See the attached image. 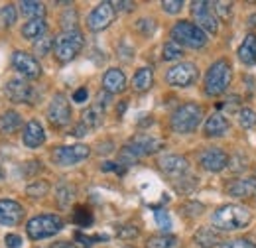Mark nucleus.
Instances as JSON below:
<instances>
[{
	"mask_svg": "<svg viewBox=\"0 0 256 248\" xmlns=\"http://www.w3.org/2000/svg\"><path fill=\"white\" fill-rule=\"evenodd\" d=\"M211 220L219 230H240L250 222V211L242 205H223L213 213Z\"/></svg>",
	"mask_w": 256,
	"mask_h": 248,
	"instance_id": "obj_1",
	"label": "nucleus"
},
{
	"mask_svg": "<svg viewBox=\"0 0 256 248\" xmlns=\"http://www.w3.org/2000/svg\"><path fill=\"white\" fill-rule=\"evenodd\" d=\"M83 46H85V38L79 30L62 32L56 38V44H54L56 60L60 63H69L71 60L77 58V54H81Z\"/></svg>",
	"mask_w": 256,
	"mask_h": 248,
	"instance_id": "obj_2",
	"label": "nucleus"
},
{
	"mask_svg": "<svg viewBox=\"0 0 256 248\" xmlns=\"http://www.w3.org/2000/svg\"><path fill=\"white\" fill-rule=\"evenodd\" d=\"M230 63L226 60H219L215 62L207 75H205V93L209 96H217V94H223L228 85H230V77H232V71H230Z\"/></svg>",
	"mask_w": 256,
	"mask_h": 248,
	"instance_id": "obj_3",
	"label": "nucleus"
},
{
	"mask_svg": "<svg viewBox=\"0 0 256 248\" xmlns=\"http://www.w3.org/2000/svg\"><path fill=\"white\" fill-rule=\"evenodd\" d=\"M201 118H203V108L195 102H186L178 106L176 112L172 114V128L178 134H192L193 130H197Z\"/></svg>",
	"mask_w": 256,
	"mask_h": 248,
	"instance_id": "obj_4",
	"label": "nucleus"
},
{
	"mask_svg": "<svg viewBox=\"0 0 256 248\" xmlns=\"http://www.w3.org/2000/svg\"><path fill=\"white\" fill-rule=\"evenodd\" d=\"M172 38L176 44L192 48V50H199L207 44V34L201 30L197 24L188 22V20H180L174 28H172Z\"/></svg>",
	"mask_w": 256,
	"mask_h": 248,
	"instance_id": "obj_5",
	"label": "nucleus"
},
{
	"mask_svg": "<svg viewBox=\"0 0 256 248\" xmlns=\"http://www.w3.org/2000/svg\"><path fill=\"white\" fill-rule=\"evenodd\" d=\"M64 228V220L58 215H38L28 220L26 224V232L32 240H42V238H50L54 234H58Z\"/></svg>",
	"mask_w": 256,
	"mask_h": 248,
	"instance_id": "obj_6",
	"label": "nucleus"
},
{
	"mask_svg": "<svg viewBox=\"0 0 256 248\" xmlns=\"http://www.w3.org/2000/svg\"><path fill=\"white\" fill-rule=\"evenodd\" d=\"M192 14L197 22V26L207 34H217L219 32V18L215 14L213 2H193L192 4Z\"/></svg>",
	"mask_w": 256,
	"mask_h": 248,
	"instance_id": "obj_7",
	"label": "nucleus"
},
{
	"mask_svg": "<svg viewBox=\"0 0 256 248\" xmlns=\"http://www.w3.org/2000/svg\"><path fill=\"white\" fill-rule=\"evenodd\" d=\"M197 75H199V73H197L195 63L184 62V63L174 65L172 69H168L166 81H168V85H172V87H192L193 83L197 81Z\"/></svg>",
	"mask_w": 256,
	"mask_h": 248,
	"instance_id": "obj_8",
	"label": "nucleus"
},
{
	"mask_svg": "<svg viewBox=\"0 0 256 248\" xmlns=\"http://www.w3.org/2000/svg\"><path fill=\"white\" fill-rule=\"evenodd\" d=\"M91 154L89 146L85 144H73V146H60L52 152V160L58 166H75L83 160H87Z\"/></svg>",
	"mask_w": 256,
	"mask_h": 248,
	"instance_id": "obj_9",
	"label": "nucleus"
},
{
	"mask_svg": "<svg viewBox=\"0 0 256 248\" xmlns=\"http://www.w3.org/2000/svg\"><path fill=\"white\" fill-rule=\"evenodd\" d=\"M48 118H50L52 126H56V128H64L71 122V106L64 93L54 94V98L48 106Z\"/></svg>",
	"mask_w": 256,
	"mask_h": 248,
	"instance_id": "obj_10",
	"label": "nucleus"
},
{
	"mask_svg": "<svg viewBox=\"0 0 256 248\" xmlns=\"http://www.w3.org/2000/svg\"><path fill=\"white\" fill-rule=\"evenodd\" d=\"M114 16H116V10H114L112 2H100V4L95 6V10L89 14L87 26H89L91 32H100L104 28H108L114 22Z\"/></svg>",
	"mask_w": 256,
	"mask_h": 248,
	"instance_id": "obj_11",
	"label": "nucleus"
},
{
	"mask_svg": "<svg viewBox=\"0 0 256 248\" xmlns=\"http://www.w3.org/2000/svg\"><path fill=\"white\" fill-rule=\"evenodd\" d=\"M4 93H6V96L12 102H28V104H32L34 100H36V89H34L30 83L22 81V79L8 81Z\"/></svg>",
	"mask_w": 256,
	"mask_h": 248,
	"instance_id": "obj_12",
	"label": "nucleus"
},
{
	"mask_svg": "<svg viewBox=\"0 0 256 248\" xmlns=\"http://www.w3.org/2000/svg\"><path fill=\"white\" fill-rule=\"evenodd\" d=\"M199 164L203 170L217 174V172H223L228 166V156L224 154L221 148H207L199 154Z\"/></svg>",
	"mask_w": 256,
	"mask_h": 248,
	"instance_id": "obj_13",
	"label": "nucleus"
},
{
	"mask_svg": "<svg viewBox=\"0 0 256 248\" xmlns=\"http://www.w3.org/2000/svg\"><path fill=\"white\" fill-rule=\"evenodd\" d=\"M12 65H14V69L22 77H28V79H36L42 73V67H40L38 60L34 56H30V54H26V52H14Z\"/></svg>",
	"mask_w": 256,
	"mask_h": 248,
	"instance_id": "obj_14",
	"label": "nucleus"
},
{
	"mask_svg": "<svg viewBox=\"0 0 256 248\" xmlns=\"http://www.w3.org/2000/svg\"><path fill=\"white\" fill-rule=\"evenodd\" d=\"M160 168L166 176H170L174 180H182L188 174V170H190V162L184 156L170 154V156H164L160 160Z\"/></svg>",
	"mask_w": 256,
	"mask_h": 248,
	"instance_id": "obj_15",
	"label": "nucleus"
},
{
	"mask_svg": "<svg viewBox=\"0 0 256 248\" xmlns=\"http://www.w3.org/2000/svg\"><path fill=\"white\" fill-rule=\"evenodd\" d=\"M24 218V209L12 199H0V224L14 226Z\"/></svg>",
	"mask_w": 256,
	"mask_h": 248,
	"instance_id": "obj_16",
	"label": "nucleus"
},
{
	"mask_svg": "<svg viewBox=\"0 0 256 248\" xmlns=\"http://www.w3.org/2000/svg\"><path fill=\"white\" fill-rule=\"evenodd\" d=\"M102 89L110 94L122 93L126 89V77H124V73L120 69H116V67L108 69L104 73V77H102Z\"/></svg>",
	"mask_w": 256,
	"mask_h": 248,
	"instance_id": "obj_17",
	"label": "nucleus"
},
{
	"mask_svg": "<svg viewBox=\"0 0 256 248\" xmlns=\"http://www.w3.org/2000/svg\"><path fill=\"white\" fill-rule=\"evenodd\" d=\"M228 128H230V122L226 120V116L221 112H213L207 118L203 130H205V136H209V138H221L228 132Z\"/></svg>",
	"mask_w": 256,
	"mask_h": 248,
	"instance_id": "obj_18",
	"label": "nucleus"
},
{
	"mask_svg": "<svg viewBox=\"0 0 256 248\" xmlns=\"http://www.w3.org/2000/svg\"><path fill=\"white\" fill-rule=\"evenodd\" d=\"M26 148H40L44 142H46V132H44V126L38 122V120H30L24 128V136H22Z\"/></svg>",
	"mask_w": 256,
	"mask_h": 248,
	"instance_id": "obj_19",
	"label": "nucleus"
},
{
	"mask_svg": "<svg viewBox=\"0 0 256 248\" xmlns=\"http://www.w3.org/2000/svg\"><path fill=\"white\" fill-rule=\"evenodd\" d=\"M226 193L230 197H252L256 195V182L254 180H236L226 186Z\"/></svg>",
	"mask_w": 256,
	"mask_h": 248,
	"instance_id": "obj_20",
	"label": "nucleus"
},
{
	"mask_svg": "<svg viewBox=\"0 0 256 248\" xmlns=\"http://www.w3.org/2000/svg\"><path fill=\"white\" fill-rule=\"evenodd\" d=\"M238 60L244 63V65H254L256 63V36L254 34H248L244 40H242V44H240V48H238Z\"/></svg>",
	"mask_w": 256,
	"mask_h": 248,
	"instance_id": "obj_21",
	"label": "nucleus"
},
{
	"mask_svg": "<svg viewBox=\"0 0 256 248\" xmlns=\"http://www.w3.org/2000/svg\"><path fill=\"white\" fill-rule=\"evenodd\" d=\"M102 116H104V106H100L98 102H95V104H91L89 108L83 110V114H81V124H85V126L91 130V128L100 126Z\"/></svg>",
	"mask_w": 256,
	"mask_h": 248,
	"instance_id": "obj_22",
	"label": "nucleus"
},
{
	"mask_svg": "<svg viewBox=\"0 0 256 248\" xmlns=\"http://www.w3.org/2000/svg\"><path fill=\"white\" fill-rule=\"evenodd\" d=\"M152 85H154V73H152L150 67H142V69H138L136 75L132 77V87H134V91H138V93L148 91Z\"/></svg>",
	"mask_w": 256,
	"mask_h": 248,
	"instance_id": "obj_23",
	"label": "nucleus"
},
{
	"mask_svg": "<svg viewBox=\"0 0 256 248\" xmlns=\"http://www.w3.org/2000/svg\"><path fill=\"white\" fill-rule=\"evenodd\" d=\"M22 126V118L16 110H6L0 114V132L2 134H14Z\"/></svg>",
	"mask_w": 256,
	"mask_h": 248,
	"instance_id": "obj_24",
	"label": "nucleus"
},
{
	"mask_svg": "<svg viewBox=\"0 0 256 248\" xmlns=\"http://www.w3.org/2000/svg\"><path fill=\"white\" fill-rule=\"evenodd\" d=\"M20 12L30 20H44L46 6L42 2H36V0H22L20 2Z\"/></svg>",
	"mask_w": 256,
	"mask_h": 248,
	"instance_id": "obj_25",
	"label": "nucleus"
},
{
	"mask_svg": "<svg viewBox=\"0 0 256 248\" xmlns=\"http://www.w3.org/2000/svg\"><path fill=\"white\" fill-rule=\"evenodd\" d=\"M46 32H48V24L44 20H30L22 26V36L26 40H40L46 36Z\"/></svg>",
	"mask_w": 256,
	"mask_h": 248,
	"instance_id": "obj_26",
	"label": "nucleus"
},
{
	"mask_svg": "<svg viewBox=\"0 0 256 248\" xmlns=\"http://www.w3.org/2000/svg\"><path fill=\"white\" fill-rule=\"evenodd\" d=\"M195 242L201 248H213L219 242V236H217V232H215L213 228L203 226V228H199V230L195 232Z\"/></svg>",
	"mask_w": 256,
	"mask_h": 248,
	"instance_id": "obj_27",
	"label": "nucleus"
},
{
	"mask_svg": "<svg viewBox=\"0 0 256 248\" xmlns=\"http://www.w3.org/2000/svg\"><path fill=\"white\" fill-rule=\"evenodd\" d=\"M56 197H58V203H60V207H69V203L73 201V197H75V187L69 186V184H60L58 189H56Z\"/></svg>",
	"mask_w": 256,
	"mask_h": 248,
	"instance_id": "obj_28",
	"label": "nucleus"
},
{
	"mask_svg": "<svg viewBox=\"0 0 256 248\" xmlns=\"http://www.w3.org/2000/svg\"><path fill=\"white\" fill-rule=\"evenodd\" d=\"M176 244H178V238L172 234H158L146 242L148 248H176Z\"/></svg>",
	"mask_w": 256,
	"mask_h": 248,
	"instance_id": "obj_29",
	"label": "nucleus"
},
{
	"mask_svg": "<svg viewBox=\"0 0 256 248\" xmlns=\"http://www.w3.org/2000/svg\"><path fill=\"white\" fill-rule=\"evenodd\" d=\"M182 56H184V50H182L180 44H176L174 40L168 42V44H164V54H162V58H164L166 62H176V60H180Z\"/></svg>",
	"mask_w": 256,
	"mask_h": 248,
	"instance_id": "obj_30",
	"label": "nucleus"
},
{
	"mask_svg": "<svg viewBox=\"0 0 256 248\" xmlns=\"http://www.w3.org/2000/svg\"><path fill=\"white\" fill-rule=\"evenodd\" d=\"M73 222L79 224V226H83V228H87V226H91V222H93V213H91L87 207H77V209L73 211Z\"/></svg>",
	"mask_w": 256,
	"mask_h": 248,
	"instance_id": "obj_31",
	"label": "nucleus"
},
{
	"mask_svg": "<svg viewBox=\"0 0 256 248\" xmlns=\"http://www.w3.org/2000/svg\"><path fill=\"white\" fill-rule=\"evenodd\" d=\"M238 122H240V126H242L244 130L254 128L256 126V112L252 110V108H248V106H242V108L238 110Z\"/></svg>",
	"mask_w": 256,
	"mask_h": 248,
	"instance_id": "obj_32",
	"label": "nucleus"
},
{
	"mask_svg": "<svg viewBox=\"0 0 256 248\" xmlns=\"http://www.w3.org/2000/svg\"><path fill=\"white\" fill-rule=\"evenodd\" d=\"M48 191H50V184L44 182V180H38V182H34L26 187V193L30 197H44V195H48Z\"/></svg>",
	"mask_w": 256,
	"mask_h": 248,
	"instance_id": "obj_33",
	"label": "nucleus"
},
{
	"mask_svg": "<svg viewBox=\"0 0 256 248\" xmlns=\"http://www.w3.org/2000/svg\"><path fill=\"white\" fill-rule=\"evenodd\" d=\"M54 44H56V40H52V38H48V36H44V38H40V40H36V46H34V52H36L38 56H48V54H50V50L54 48Z\"/></svg>",
	"mask_w": 256,
	"mask_h": 248,
	"instance_id": "obj_34",
	"label": "nucleus"
},
{
	"mask_svg": "<svg viewBox=\"0 0 256 248\" xmlns=\"http://www.w3.org/2000/svg\"><path fill=\"white\" fill-rule=\"evenodd\" d=\"M62 28H64V32L77 30V12L73 8H69L64 16H62Z\"/></svg>",
	"mask_w": 256,
	"mask_h": 248,
	"instance_id": "obj_35",
	"label": "nucleus"
},
{
	"mask_svg": "<svg viewBox=\"0 0 256 248\" xmlns=\"http://www.w3.org/2000/svg\"><path fill=\"white\" fill-rule=\"evenodd\" d=\"M0 16H2V20H4V24H6V26H12V24L16 22V18H18L14 4H6V6H2Z\"/></svg>",
	"mask_w": 256,
	"mask_h": 248,
	"instance_id": "obj_36",
	"label": "nucleus"
},
{
	"mask_svg": "<svg viewBox=\"0 0 256 248\" xmlns=\"http://www.w3.org/2000/svg\"><path fill=\"white\" fill-rule=\"evenodd\" d=\"M201 213H203V205L201 203L190 201V203H184L182 205V215H186V217H197Z\"/></svg>",
	"mask_w": 256,
	"mask_h": 248,
	"instance_id": "obj_37",
	"label": "nucleus"
},
{
	"mask_svg": "<svg viewBox=\"0 0 256 248\" xmlns=\"http://www.w3.org/2000/svg\"><path fill=\"white\" fill-rule=\"evenodd\" d=\"M154 217H156V222H158V226H160L162 230H170V228H172V218L168 215V211L156 209V211H154Z\"/></svg>",
	"mask_w": 256,
	"mask_h": 248,
	"instance_id": "obj_38",
	"label": "nucleus"
},
{
	"mask_svg": "<svg viewBox=\"0 0 256 248\" xmlns=\"http://www.w3.org/2000/svg\"><path fill=\"white\" fill-rule=\"evenodd\" d=\"M213 8H215V12H217L223 20H228L230 14H232V4H230V2H213Z\"/></svg>",
	"mask_w": 256,
	"mask_h": 248,
	"instance_id": "obj_39",
	"label": "nucleus"
},
{
	"mask_svg": "<svg viewBox=\"0 0 256 248\" xmlns=\"http://www.w3.org/2000/svg\"><path fill=\"white\" fill-rule=\"evenodd\" d=\"M136 28L142 32L144 36H152L154 30H156V22H154V20H150V18H142V20H138Z\"/></svg>",
	"mask_w": 256,
	"mask_h": 248,
	"instance_id": "obj_40",
	"label": "nucleus"
},
{
	"mask_svg": "<svg viewBox=\"0 0 256 248\" xmlns=\"http://www.w3.org/2000/svg\"><path fill=\"white\" fill-rule=\"evenodd\" d=\"M116 236H118V238H124V240L136 238V236H138V228H136L134 224H124V226H120V228L116 230Z\"/></svg>",
	"mask_w": 256,
	"mask_h": 248,
	"instance_id": "obj_41",
	"label": "nucleus"
},
{
	"mask_svg": "<svg viewBox=\"0 0 256 248\" xmlns=\"http://www.w3.org/2000/svg\"><path fill=\"white\" fill-rule=\"evenodd\" d=\"M221 248H256L254 242L246 240V238H234V240H226L221 244Z\"/></svg>",
	"mask_w": 256,
	"mask_h": 248,
	"instance_id": "obj_42",
	"label": "nucleus"
},
{
	"mask_svg": "<svg viewBox=\"0 0 256 248\" xmlns=\"http://www.w3.org/2000/svg\"><path fill=\"white\" fill-rule=\"evenodd\" d=\"M162 8H164L168 14H178V12L184 8V2H182V0H164V2H162Z\"/></svg>",
	"mask_w": 256,
	"mask_h": 248,
	"instance_id": "obj_43",
	"label": "nucleus"
},
{
	"mask_svg": "<svg viewBox=\"0 0 256 248\" xmlns=\"http://www.w3.org/2000/svg\"><path fill=\"white\" fill-rule=\"evenodd\" d=\"M4 244L8 248H20L22 246V236H18V234H6L4 236Z\"/></svg>",
	"mask_w": 256,
	"mask_h": 248,
	"instance_id": "obj_44",
	"label": "nucleus"
},
{
	"mask_svg": "<svg viewBox=\"0 0 256 248\" xmlns=\"http://www.w3.org/2000/svg\"><path fill=\"white\" fill-rule=\"evenodd\" d=\"M102 172H116V174H124V166H122V164H114V162H106V164H102Z\"/></svg>",
	"mask_w": 256,
	"mask_h": 248,
	"instance_id": "obj_45",
	"label": "nucleus"
},
{
	"mask_svg": "<svg viewBox=\"0 0 256 248\" xmlns=\"http://www.w3.org/2000/svg\"><path fill=\"white\" fill-rule=\"evenodd\" d=\"M87 96H89V91H87L85 87H81V89H77V91L73 93V100H75V102H85Z\"/></svg>",
	"mask_w": 256,
	"mask_h": 248,
	"instance_id": "obj_46",
	"label": "nucleus"
},
{
	"mask_svg": "<svg viewBox=\"0 0 256 248\" xmlns=\"http://www.w3.org/2000/svg\"><path fill=\"white\" fill-rule=\"evenodd\" d=\"M108 100H110V93H106V91H102V93L96 94V102L100 104V106H108Z\"/></svg>",
	"mask_w": 256,
	"mask_h": 248,
	"instance_id": "obj_47",
	"label": "nucleus"
},
{
	"mask_svg": "<svg viewBox=\"0 0 256 248\" xmlns=\"http://www.w3.org/2000/svg\"><path fill=\"white\" fill-rule=\"evenodd\" d=\"M87 132H89V128H87L85 124H79V126H75V128H73V132H71V134H73V136H79V138H81V136H85Z\"/></svg>",
	"mask_w": 256,
	"mask_h": 248,
	"instance_id": "obj_48",
	"label": "nucleus"
},
{
	"mask_svg": "<svg viewBox=\"0 0 256 248\" xmlns=\"http://www.w3.org/2000/svg\"><path fill=\"white\" fill-rule=\"evenodd\" d=\"M112 6H114V10H126V12L134 8L132 2H112Z\"/></svg>",
	"mask_w": 256,
	"mask_h": 248,
	"instance_id": "obj_49",
	"label": "nucleus"
},
{
	"mask_svg": "<svg viewBox=\"0 0 256 248\" xmlns=\"http://www.w3.org/2000/svg\"><path fill=\"white\" fill-rule=\"evenodd\" d=\"M112 152V142H100L98 144V154H108Z\"/></svg>",
	"mask_w": 256,
	"mask_h": 248,
	"instance_id": "obj_50",
	"label": "nucleus"
},
{
	"mask_svg": "<svg viewBox=\"0 0 256 248\" xmlns=\"http://www.w3.org/2000/svg\"><path fill=\"white\" fill-rule=\"evenodd\" d=\"M52 248H77L75 242H69V240H62V242H54Z\"/></svg>",
	"mask_w": 256,
	"mask_h": 248,
	"instance_id": "obj_51",
	"label": "nucleus"
},
{
	"mask_svg": "<svg viewBox=\"0 0 256 248\" xmlns=\"http://www.w3.org/2000/svg\"><path fill=\"white\" fill-rule=\"evenodd\" d=\"M124 108H126V102H122V104H118V114H122V112H124Z\"/></svg>",
	"mask_w": 256,
	"mask_h": 248,
	"instance_id": "obj_52",
	"label": "nucleus"
},
{
	"mask_svg": "<svg viewBox=\"0 0 256 248\" xmlns=\"http://www.w3.org/2000/svg\"><path fill=\"white\" fill-rule=\"evenodd\" d=\"M248 24H250V26H256V14L254 16H250V22H248Z\"/></svg>",
	"mask_w": 256,
	"mask_h": 248,
	"instance_id": "obj_53",
	"label": "nucleus"
},
{
	"mask_svg": "<svg viewBox=\"0 0 256 248\" xmlns=\"http://www.w3.org/2000/svg\"><path fill=\"white\" fill-rule=\"evenodd\" d=\"M0 180H2V170H0Z\"/></svg>",
	"mask_w": 256,
	"mask_h": 248,
	"instance_id": "obj_54",
	"label": "nucleus"
},
{
	"mask_svg": "<svg viewBox=\"0 0 256 248\" xmlns=\"http://www.w3.org/2000/svg\"><path fill=\"white\" fill-rule=\"evenodd\" d=\"M126 248H132V246H126Z\"/></svg>",
	"mask_w": 256,
	"mask_h": 248,
	"instance_id": "obj_55",
	"label": "nucleus"
}]
</instances>
